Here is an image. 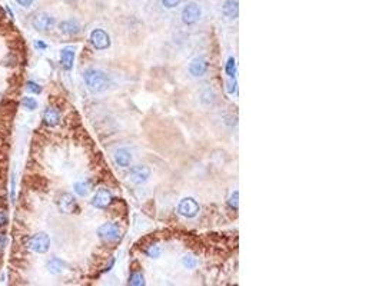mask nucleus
<instances>
[{"instance_id": "nucleus-8", "label": "nucleus", "mask_w": 382, "mask_h": 286, "mask_svg": "<svg viewBox=\"0 0 382 286\" xmlns=\"http://www.w3.org/2000/svg\"><path fill=\"white\" fill-rule=\"evenodd\" d=\"M208 70H209V63L203 56H198V57L192 59L189 63V73L192 78H196V79L203 78L208 73Z\"/></svg>"}, {"instance_id": "nucleus-24", "label": "nucleus", "mask_w": 382, "mask_h": 286, "mask_svg": "<svg viewBox=\"0 0 382 286\" xmlns=\"http://www.w3.org/2000/svg\"><path fill=\"white\" fill-rule=\"evenodd\" d=\"M226 73H228L229 78H235V75H236V62H235L233 57H229V59H228V63H226Z\"/></svg>"}, {"instance_id": "nucleus-9", "label": "nucleus", "mask_w": 382, "mask_h": 286, "mask_svg": "<svg viewBox=\"0 0 382 286\" xmlns=\"http://www.w3.org/2000/svg\"><path fill=\"white\" fill-rule=\"evenodd\" d=\"M113 201V196L110 193L109 189H105V187H100L96 190V193L93 195L92 198V206L96 208V209H106L110 203Z\"/></svg>"}, {"instance_id": "nucleus-4", "label": "nucleus", "mask_w": 382, "mask_h": 286, "mask_svg": "<svg viewBox=\"0 0 382 286\" xmlns=\"http://www.w3.org/2000/svg\"><path fill=\"white\" fill-rule=\"evenodd\" d=\"M27 248L36 253H46L50 248V237L45 232H39L27 239Z\"/></svg>"}, {"instance_id": "nucleus-10", "label": "nucleus", "mask_w": 382, "mask_h": 286, "mask_svg": "<svg viewBox=\"0 0 382 286\" xmlns=\"http://www.w3.org/2000/svg\"><path fill=\"white\" fill-rule=\"evenodd\" d=\"M129 178L135 185H142V183L148 182V179L150 178V169L145 165H136L131 168Z\"/></svg>"}, {"instance_id": "nucleus-23", "label": "nucleus", "mask_w": 382, "mask_h": 286, "mask_svg": "<svg viewBox=\"0 0 382 286\" xmlns=\"http://www.w3.org/2000/svg\"><path fill=\"white\" fill-rule=\"evenodd\" d=\"M26 89H27L30 93H34V95H40V93H42V86L39 83H36V82H33V80L26 82Z\"/></svg>"}, {"instance_id": "nucleus-27", "label": "nucleus", "mask_w": 382, "mask_h": 286, "mask_svg": "<svg viewBox=\"0 0 382 286\" xmlns=\"http://www.w3.org/2000/svg\"><path fill=\"white\" fill-rule=\"evenodd\" d=\"M161 3L165 9H175L182 3V0H161Z\"/></svg>"}, {"instance_id": "nucleus-22", "label": "nucleus", "mask_w": 382, "mask_h": 286, "mask_svg": "<svg viewBox=\"0 0 382 286\" xmlns=\"http://www.w3.org/2000/svg\"><path fill=\"white\" fill-rule=\"evenodd\" d=\"M129 284H131V285H135V286L145 285V278H143V275H142V273L133 272L132 275H131V278H129Z\"/></svg>"}, {"instance_id": "nucleus-13", "label": "nucleus", "mask_w": 382, "mask_h": 286, "mask_svg": "<svg viewBox=\"0 0 382 286\" xmlns=\"http://www.w3.org/2000/svg\"><path fill=\"white\" fill-rule=\"evenodd\" d=\"M59 29H60L62 33L67 34V36H76V34L81 33L82 26H81V23H79L78 20H75V19H67V20L60 22Z\"/></svg>"}, {"instance_id": "nucleus-34", "label": "nucleus", "mask_w": 382, "mask_h": 286, "mask_svg": "<svg viewBox=\"0 0 382 286\" xmlns=\"http://www.w3.org/2000/svg\"><path fill=\"white\" fill-rule=\"evenodd\" d=\"M34 48L39 49V51H45V49L48 48V45L43 43V42H40V40H37V42H34Z\"/></svg>"}, {"instance_id": "nucleus-12", "label": "nucleus", "mask_w": 382, "mask_h": 286, "mask_svg": "<svg viewBox=\"0 0 382 286\" xmlns=\"http://www.w3.org/2000/svg\"><path fill=\"white\" fill-rule=\"evenodd\" d=\"M17 110V103L12 98H7L0 103V118L3 120H13Z\"/></svg>"}, {"instance_id": "nucleus-25", "label": "nucleus", "mask_w": 382, "mask_h": 286, "mask_svg": "<svg viewBox=\"0 0 382 286\" xmlns=\"http://www.w3.org/2000/svg\"><path fill=\"white\" fill-rule=\"evenodd\" d=\"M182 263L186 269H193V268L196 266V259H195L193 256H188V255H186V256H183Z\"/></svg>"}, {"instance_id": "nucleus-16", "label": "nucleus", "mask_w": 382, "mask_h": 286, "mask_svg": "<svg viewBox=\"0 0 382 286\" xmlns=\"http://www.w3.org/2000/svg\"><path fill=\"white\" fill-rule=\"evenodd\" d=\"M75 62V48L67 46L60 51V65L65 70H72Z\"/></svg>"}, {"instance_id": "nucleus-31", "label": "nucleus", "mask_w": 382, "mask_h": 286, "mask_svg": "<svg viewBox=\"0 0 382 286\" xmlns=\"http://www.w3.org/2000/svg\"><path fill=\"white\" fill-rule=\"evenodd\" d=\"M7 223H9L7 215L4 213V210H0V228H4Z\"/></svg>"}, {"instance_id": "nucleus-14", "label": "nucleus", "mask_w": 382, "mask_h": 286, "mask_svg": "<svg viewBox=\"0 0 382 286\" xmlns=\"http://www.w3.org/2000/svg\"><path fill=\"white\" fill-rule=\"evenodd\" d=\"M222 15L228 20H235L239 15V3L238 0H225L222 3Z\"/></svg>"}, {"instance_id": "nucleus-29", "label": "nucleus", "mask_w": 382, "mask_h": 286, "mask_svg": "<svg viewBox=\"0 0 382 286\" xmlns=\"http://www.w3.org/2000/svg\"><path fill=\"white\" fill-rule=\"evenodd\" d=\"M9 83H10V87H19L22 84V76L20 75H13L9 79Z\"/></svg>"}, {"instance_id": "nucleus-2", "label": "nucleus", "mask_w": 382, "mask_h": 286, "mask_svg": "<svg viewBox=\"0 0 382 286\" xmlns=\"http://www.w3.org/2000/svg\"><path fill=\"white\" fill-rule=\"evenodd\" d=\"M181 17H182L183 25H186V26L196 25L202 17V7L199 3H196V1L186 3L181 12Z\"/></svg>"}, {"instance_id": "nucleus-17", "label": "nucleus", "mask_w": 382, "mask_h": 286, "mask_svg": "<svg viewBox=\"0 0 382 286\" xmlns=\"http://www.w3.org/2000/svg\"><path fill=\"white\" fill-rule=\"evenodd\" d=\"M59 122H60V113H59V110H57L55 106H49V107L43 112V123H45L46 126L53 128V126L59 125Z\"/></svg>"}, {"instance_id": "nucleus-33", "label": "nucleus", "mask_w": 382, "mask_h": 286, "mask_svg": "<svg viewBox=\"0 0 382 286\" xmlns=\"http://www.w3.org/2000/svg\"><path fill=\"white\" fill-rule=\"evenodd\" d=\"M17 4H20V6H23V7H30L32 6V3H33V0H16Z\"/></svg>"}, {"instance_id": "nucleus-5", "label": "nucleus", "mask_w": 382, "mask_h": 286, "mask_svg": "<svg viewBox=\"0 0 382 286\" xmlns=\"http://www.w3.org/2000/svg\"><path fill=\"white\" fill-rule=\"evenodd\" d=\"M56 20L55 17L46 12H37L32 16V26L37 32H49L55 27Z\"/></svg>"}, {"instance_id": "nucleus-7", "label": "nucleus", "mask_w": 382, "mask_h": 286, "mask_svg": "<svg viewBox=\"0 0 382 286\" xmlns=\"http://www.w3.org/2000/svg\"><path fill=\"white\" fill-rule=\"evenodd\" d=\"M90 43L96 51H106L110 48V36L103 29H95L90 33Z\"/></svg>"}, {"instance_id": "nucleus-21", "label": "nucleus", "mask_w": 382, "mask_h": 286, "mask_svg": "<svg viewBox=\"0 0 382 286\" xmlns=\"http://www.w3.org/2000/svg\"><path fill=\"white\" fill-rule=\"evenodd\" d=\"M22 106L26 109V110H29V112H33L37 109V102L34 98H30V96H23L22 98Z\"/></svg>"}, {"instance_id": "nucleus-3", "label": "nucleus", "mask_w": 382, "mask_h": 286, "mask_svg": "<svg viewBox=\"0 0 382 286\" xmlns=\"http://www.w3.org/2000/svg\"><path fill=\"white\" fill-rule=\"evenodd\" d=\"M98 235L105 242H117L122 237V229L115 222H106L98 229Z\"/></svg>"}, {"instance_id": "nucleus-36", "label": "nucleus", "mask_w": 382, "mask_h": 286, "mask_svg": "<svg viewBox=\"0 0 382 286\" xmlns=\"http://www.w3.org/2000/svg\"><path fill=\"white\" fill-rule=\"evenodd\" d=\"M0 96H1V95H0ZM0 99H1V98H0Z\"/></svg>"}, {"instance_id": "nucleus-35", "label": "nucleus", "mask_w": 382, "mask_h": 286, "mask_svg": "<svg viewBox=\"0 0 382 286\" xmlns=\"http://www.w3.org/2000/svg\"><path fill=\"white\" fill-rule=\"evenodd\" d=\"M1 258H3V252H1V249H0V262H1Z\"/></svg>"}, {"instance_id": "nucleus-18", "label": "nucleus", "mask_w": 382, "mask_h": 286, "mask_svg": "<svg viewBox=\"0 0 382 286\" xmlns=\"http://www.w3.org/2000/svg\"><path fill=\"white\" fill-rule=\"evenodd\" d=\"M115 162L120 168H128L132 163V153L125 148L117 149L115 152Z\"/></svg>"}, {"instance_id": "nucleus-15", "label": "nucleus", "mask_w": 382, "mask_h": 286, "mask_svg": "<svg viewBox=\"0 0 382 286\" xmlns=\"http://www.w3.org/2000/svg\"><path fill=\"white\" fill-rule=\"evenodd\" d=\"M23 185L26 189H33V190H45V187L48 186V182L37 175H30V176H25L23 179Z\"/></svg>"}, {"instance_id": "nucleus-28", "label": "nucleus", "mask_w": 382, "mask_h": 286, "mask_svg": "<svg viewBox=\"0 0 382 286\" xmlns=\"http://www.w3.org/2000/svg\"><path fill=\"white\" fill-rule=\"evenodd\" d=\"M146 255H148L149 258H159V256H161V248L156 246V245H153V246H150L149 249L146 251Z\"/></svg>"}, {"instance_id": "nucleus-20", "label": "nucleus", "mask_w": 382, "mask_h": 286, "mask_svg": "<svg viewBox=\"0 0 382 286\" xmlns=\"http://www.w3.org/2000/svg\"><path fill=\"white\" fill-rule=\"evenodd\" d=\"M65 266H66V263L62 259H57V258H53V259H50L49 262H48V269L53 275L62 273L63 269H65Z\"/></svg>"}, {"instance_id": "nucleus-30", "label": "nucleus", "mask_w": 382, "mask_h": 286, "mask_svg": "<svg viewBox=\"0 0 382 286\" xmlns=\"http://www.w3.org/2000/svg\"><path fill=\"white\" fill-rule=\"evenodd\" d=\"M238 199H239V193L238 192H233V195L231 196V199H229V206L232 208V209H238Z\"/></svg>"}, {"instance_id": "nucleus-6", "label": "nucleus", "mask_w": 382, "mask_h": 286, "mask_svg": "<svg viewBox=\"0 0 382 286\" xmlns=\"http://www.w3.org/2000/svg\"><path fill=\"white\" fill-rule=\"evenodd\" d=\"M199 203L193 198H183L178 205V213L183 218H195L199 213Z\"/></svg>"}, {"instance_id": "nucleus-19", "label": "nucleus", "mask_w": 382, "mask_h": 286, "mask_svg": "<svg viewBox=\"0 0 382 286\" xmlns=\"http://www.w3.org/2000/svg\"><path fill=\"white\" fill-rule=\"evenodd\" d=\"M73 189H75V193L81 198H84L90 193L92 190V182L90 181H79L73 185Z\"/></svg>"}, {"instance_id": "nucleus-11", "label": "nucleus", "mask_w": 382, "mask_h": 286, "mask_svg": "<svg viewBox=\"0 0 382 286\" xmlns=\"http://www.w3.org/2000/svg\"><path fill=\"white\" fill-rule=\"evenodd\" d=\"M57 206H59L60 212H63V213H75V212L79 210L76 199H75L73 195H70V193L60 195V198H59V201H57Z\"/></svg>"}, {"instance_id": "nucleus-26", "label": "nucleus", "mask_w": 382, "mask_h": 286, "mask_svg": "<svg viewBox=\"0 0 382 286\" xmlns=\"http://www.w3.org/2000/svg\"><path fill=\"white\" fill-rule=\"evenodd\" d=\"M4 66H7V68H15L17 63V59H16V54L15 53H10V54H7V57L1 62Z\"/></svg>"}, {"instance_id": "nucleus-1", "label": "nucleus", "mask_w": 382, "mask_h": 286, "mask_svg": "<svg viewBox=\"0 0 382 286\" xmlns=\"http://www.w3.org/2000/svg\"><path fill=\"white\" fill-rule=\"evenodd\" d=\"M83 80L92 93H102L108 90L112 83L108 73L99 69H87L83 73Z\"/></svg>"}, {"instance_id": "nucleus-32", "label": "nucleus", "mask_w": 382, "mask_h": 286, "mask_svg": "<svg viewBox=\"0 0 382 286\" xmlns=\"http://www.w3.org/2000/svg\"><path fill=\"white\" fill-rule=\"evenodd\" d=\"M7 243H9V239H7V236L4 235V234H0V249L3 251V249L7 246Z\"/></svg>"}]
</instances>
